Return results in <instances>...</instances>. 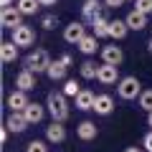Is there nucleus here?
I'll return each instance as SVG.
<instances>
[{"mask_svg": "<svg viewBox=\"0 0 152 152\" xmlns=\"http://www.w3.org/2000/svg\"><path fill=\"white\" fill-rule=\"evenodd\" d=\"M46 109L53 117V122H66L69 119V102H66L64 91H51L46 96Z\"/></svg>", "mask_w": 152, "mask_h": 152, "instance_id": "1", "label": "nucleus"}, {"mask_svg": "<svg viewBox=\"0 0 152 152\" xmlns=\"http://www.w3.org/2000/svg\"><path fill=\"white\" fill-rule=\"evenodd\" d=\"M48 66H51V56H48V51H43V48L31 51V53L23 58V69H31L33 74H46Z\"/></svg>", "mask_w": 152, "mask_h": 152, "instance_id": "2", "label": "nucleus"}, {"mask_svg": "<svg viewBox=\"0 0 152 152\" xmlns=\"http://www.w3.org/2000/svg\"><path fill=\"white\" fill-rule=\"evenodd\" d=\"M117 94H119V99H124V102L140 99V94H142L140 79H137V76H124V79H119V84H117Z\"/></svg>", "mask_w": 152, "mask_h": 152, "instance_id": "3", "label": "nucleus"}, {"mask_svg": "<svg viewBox=\"0 0 152 152\" xmlns=\"http://www.w3.org/2000/svg\"><path fill=\"white\" fill-rule=\"evenodd\" d=\"M96 81H102L104 86H112V84H119V66H112V64H104L99 66V74H96Z\"/></svg>", "mask_w": 152, "mask_h": 152, "instance_id": "4", "label": "nucleus"}, {"mask_svg": "<svg viewBox=\"0 0 152 152\" xmlns=\"http://www.w3.org/2000/svg\"><path fill=\"white\" fill-rule=\"evenodd\" d=\"M0 23H3V28H8V31H13V28L23 26V13L18 10V8H3V13H0Z\"/></svg>", "mask_w": 152, "mask_h": 152, "instance_id": "5", "label": "nucleus"}, {"mask_svg": "<svg viewBox=\"0 0 152 152\" xmlns=\"http://www.w3.org/2000/svg\"><path fill=\"white\" fill-rule=\"evenodd\" d=\"M84 36H86V26H84L81 20H74V23H69V26L64 28V41H66V43H74L76 46Z\"/></svg>", "mask_w": 152, "mask_h": 152, "instance_id": "6", "label": "nucleus"}, {"mask_svg": "<svg viewBox=\"0 0 152 152\" xmlns=\"http://www.w3.org/2000/svg\"><path fill=\"white\" fill-rule=\"evenodd\" d=\"M13 36H10V41H15L18 46H33V41H36V33H33V28L31 26H18V28H13Z\"/></svg>", "mask_w": 152, "mask_h": 152, "instance_id": "7", "label": "nucleus"}, {"mask_svg": "<svg viewBox=\"0 0 152 152\" xmlns=\"http://www.w3.org/2000/svg\"><path fill=\"white\" fill-rule=\"evenodd\" d=\"M5 127L10 132H15V134H20V132L28 129V119H26V114L23 112H10V117L5 119Z\"/></svg>", "mask_w": 152, "mask_h": 152, "instance_id": "8", "label": "nucleus"}, {"mask_svg": "<svg viewBox=\"0 0 152 152\" xmlns=\"http://www.w3.org/2000/svg\"><path fill=\"white\" fill-rule=\"evenodd\" d=\"M28 104H31V99H28V91H20V89H15V91L8 96V107H10V112H23Z\"/></svg>", "mask_w": 152, "mask_h": 152, "instance_id": "9", "label": "nucleus"}, {"mask_svg": "<svg viewBox=\"0 0 152 152\" xmlns=\"http://www.w3.org/2000/svg\"><path fill=\"white\" fill-rule=\"evenodd\" d=\"M15 86L20 89V91H31V89H36V74H33L31 69L18 71V76H15Z\"/></svg>", "mask_w": 152, "mask_h": 152, "instance_id": "10", "label": "nucleus"}, {"mask_svg": "<svg viewBox=\"0 0 152 152\" xmlns=\"http://www.w3.org/2000/svg\"><path fill=\"white\" fill-rule=\"evenodd\" d=\"M102 61L104 64H112V66H119L124 61V53H122L119 46H104L102 48Z\"/></svg>", "mask_w": 152, "mask_h": 152, "instance_id": "11", "label": "nucleus"}, {"mask_svg": "<svg viewBox=\"0 0 152 152\" xmlns=\"http://www.w3.org/2000/svg\"><path fill=\"white\" fill-rule=\"evenodd\" d=\"M76 102V109H81V112H89V109H94V102H96V94L89 91V89H81V91L74 96Z\"/></svg>", "mask_w": 152, "mask_h": 152, "instance_id": "12", "label": "nucleus"}, {"mask_svg": "<svg viewBox=\"0 0 152 152\" xmlns=\"http://www.w3.org/2000/svg\"><path fill=\"white\" fill-rule=\"evenodd\" d=\"M94 112L102 114V117H109L114 112V99L109 94H96V102H94Z\"/></svg>", "mask_w": 152, "mask_h": 152, "instance_id": "13", "label": "nucleus"}, {"mask_svg": "<svg viewBox=\"0 0 152 152\" xmlns=\"http://www.w3.org/2000/svg\"><path fill=\"white\" fill-rule=\"evenodd\" d=\"M23 114H26L28 124H38V122L43 119V114H46V107H43V104H38V102H31L26 109H23Z\"/></svg>", "mask_w": 152, "mask_h": 152, "instance_id": "14", "label": "nucleus"}, {"mask_svg": "<svg viewBox=\"0 0 152 152\" xmlns=\"http://www.w3.org/2000/svg\"><path fill=\"white\" fill-rule=\"evenodd\" d=\"M46 140L53 142V145L64 142V140H66V127H64V122H53V124L46 127Z\"/></svg>", "mask_w": 152, "mask_h": 152, "instance_id": "15", "label": "nucleus"}, {"mask_svg": "<svg viewBox=\"0 0 152 152\" xmlns=\"http://www.w3.org/2000/svg\"><path fill=\"white\" fill-rule=\"evenodd\" d=\"M18 48L20 46L15 41H3V46H0V58H3V64H13L18 58Z\"/></svg>", "mask_w": 152, "mask_h": 152, "instance_id": "16", "label": "nucleus"}, {"mask_svg": "<svg viewBox=\"0 0 152 152\" xmlns=\"http://www.w3.org/2000/svg\"><path fill=\"white\" fill-rule=\"evenodd\" d=\"M127 33H129V26H127V20H119V18L109 20V38H114V41H122Z\"/></svg>", "mask_w": 152, "mask_h": 152, "instance_id": "17", "label": "nucleus"}, {"mask_svg": "<svg viewBox=\"0 0 152 152\" xmlns=\"http://www.w3.org/2000/svg\"><path fill=\"white\" fill-rule=\"evenodd\" d=\"M102 5H104V3H99V0H84V5H81L84 20H94V18H99V15H102Z\"/></svg>", "mask_w": 152, "mask_h": 152, "instance_id": "18", "label": "nucleus"}, {"mask_svg": "<svg viewBox=\"0 0 152 152\" xmlns=\"http://www.w3.org/2000/svg\"><path fill=\"white\" fill-rule=\"evenodd\" d=\"M96 134H99V129H96V124H94V122H81V124L76 127V137H79V140H84V142L96 140Z\"/></svg>", "mask_w": 152, "mask_h": 152, "instance_id": "19", "label": "nucleus"}, {"mask_svg": "<svg viewBox=\"0 0 152 152\" xmlns=\"http://www.w3.org/2000/svg\"><path fill=\"white\" fill-rule=\"evenodd\" d=\"M76 46H79V51H81L84 56H94V53H96V48H99V38L91 33V36H84Z\"/></svg>", "mask_w": 152, "mask_h": 152, "instance_id": "20", "label": "nucleus"}, {"mask_svg": "<svg viewBox=\"0 0 152 152\" xmlns=\"http://www.w3.org/2000/svg\"><path fill=\"white\" fill-rule=\"evenodd\" d=\"M124 20H127V26H129V31H145L147 28V15L140 13V10H132Z\"/></svg>", "mask_w": 152, "mask_h": 152, "instance_id": "21", "label": "nucleus"}, {"mask_svg": "<svg viewBox=\"0 0 152 152\" xmlns=\"http://www.w3.org/2000/svg\"><path fill=\"white\" fill-rule=\"evenodd\" d=\"M46 76H48L51 81H64L66 79V66L61 64V61H51L48 71H46Z\"/></svg>", "mask_w": 152, "mask_h": 152, "instance_id": "22", "label": "nucleus"}, {"mask_svg": "<svg viewBox=\"0 0 152 152\" xmlns=\"http://www.w3.org/2000/svg\"><path fill=\"white\" fill-rule=\"evenodd\" d=\"M91 28H94V36H96V38H109V20H107L104 15L94 18V20H91Z\"/></svg>", "mask_w": 152, "mask_h": 152, "instance_id": "23", "label": "nucleus"}, {"mask_svg": "<svg viewBox=\"0 0 152 152\" xmlns=\"http://www.w3.org/2000/svg\"><path fill=\"white\" fill-rule=\"evenodd\" d=\"M15 8L23 13V15H36L38 8H41V0H18Z\"/></svg>", "mask_w": 152, "mask_h": 152, "instance_id": "24", "label": "nucleus"}, {"mask_svg": "<svg viewBox=\"0 0 152 152\" xmlns=\"http://www.w3.org/2000/svg\"><path fill=\"white\" fill-rule=\"evenodd\" d=\"M79 74H81V79H86V81H94L99 74V66L94 64V61H84L81 66H79Z\"/></svg>", "mask_w": 152, "mask_h": 152, "instance_id": "25", "label": "nucleus"}, {"mask_svg": "<svg viewBox=\"0 0 152 152\" xmlns=\"http://www.w3.org/2000/svg\"><path fill=\"white\" fill-rule=\"evenodd\" d=\"M61 91H64L66 96H71V99H74L76 94L81 91V86H79V81H76V79H64V89H61Z\"/></svg>", "mask_w": 152, "mask_h": 152, "instance_id": "26", "label": "nucleus"}, {"mask_svg": "<svg viewBox=\"0 0 152 152\" xmlns=\"http://www.w3.org/2000/svg\"><path fill=\"white\" fill-rule=\"evenodd\" d=\"M140 109H145V112H152V89H142L140 94Z\"/></svg>", "mask_w": 152, "mask_h": 152, "instance_id": "27", "label": "nucleus"}, {"mask_svg": "<svg viewBox=\"0 0 152 152\" xmlns=\"http://www.w3.org/2000/svg\"><path fill=\"white\" fill-rule=\"evenodd\" d=\"M26 152H48V145L43 140H33V142H28Z\"/></svg>", "mask_w": 152, "mask_h": 152, "instance_id": "28", "label": "nucleus"}, {"mask_svg": "<svg viewBox=\"0 0 152 152\" xmlns=\"http://www.w3.org/2000/svg\"><path fill=\"white\" fill-rule=\"evenodd\" d=\"M134 10L150 15V13H152V0H134Z\"/></svg>", "mask_w": 152, "mask_h": 152, "instance_id": "29", "label": "nucleus"}, {"mask_svg": "<svg viewBox=\"0 0 152 152\" xmlns=\"http://www.w3.org/2000/svg\"><path fill=\"white\" fill-rule=\"evenodd\" d=\"M41 26H43L46 31H53V28L58 26V18H56V15H43V18H41Z\"/></svg>", "mask_w": 152, "mask_h": 152, "instance_id": "30", "label": "nucleus"}, {"mask_svg": "<svg viewBox=\"0 0 152 152\" xmlns=\"http://www.w3.org/2000/svg\"><path fill=\"white\" fill-rule=\"evenodd\" d=\"M142 147H145L147 152H152V132H147V134H145V140H142Z\"/></svg>", "mask_w": 152, "mask_h": 152, "instance_id": "31", "label": "nucleus"}, {"mask_svg": "<svg viewBox=\"0 0 152 152\" xmlns=\"http://www.w3.org/2000/svg\"><path fill=\"white\" fill-rule=\"evenodd\" d=\"M122 3L127 0H104V8H122Z\"/></svg>", "mask_w": 152, "mask_h": 152, "instance_id": "32", "label": "nucleus"}, {"mask_svg": "<svg viewBox=\"0 0 152 152\" xmlns=\"http://www.w3.org/2000/svg\"><path fill=\"white\" fill-rule=\"evenodd\" d=\"M58 61H61V64H64V66H66V69H69V66H71V64H74V56H71V53H64V56H61V58H58Z\"/></svg>", "mask_w": 152, "mask_h": 152, "instance_id": "33", "label": "nucleus"}, {"mask_svg": "<svg viewBox=\"0 0 152 152\" xmlns=\"http://www.w3.org/2000/svg\"><path fill=\"white\" fill-rule=\"evenodd\" d=\"M8 134H10V129H8V127H3V129H0V142H3V145L8 142Z\"/></svg>", "mask_w": 152, "mask_h": 152, "instance_id": "34", "label": "nucleus"}, {"mask_svg": "<svg viewBox=\"0 0 152 152\" xmlns=\"http://www.w3.org/2000/svg\"><path fill=\"white\" fill-rule=\"evenodd\" d=\"M58 0H41V5H56Z\"/></svg>", "mask_w": 152, "mask_h": 152, "instance_id": "35", "label": "nucleus"}, {"mask_svg": "<svg viewBox=\"0 0 152 152\" xmlns=\"http://www.w3.org/2000/svg\"><path fill=\"white\" fill-rule=\"evenodd\" d=\"M0 5H3V8H10V5H13V0H0Z\"/></svg>", "mask_w": 152, "mask_h": 152, "instance_id": "36", "label": "nucleus"}, {"mask_svg": "<svg viewBox=\"0 0 152 152\" xmlns=\"http://www.w3.org/2000/svg\"><path fill=\"white\" fill-rule=\"evenodd\" d=\"M147 127L152 129V112H147Z\"/></svg>", "mask_w": 152, "mask_h": 152, "instance_id": "37", "label": "nucleus"}, {"mask_svg": "<svg viewBox=\"0 0 152 152\" xmlns=\"http://www.w3.org/2000/svg\"><path fill=\"white\" fill-rule=\"evenodd\" d=\"M124 152H142V150H140V147H127Z\"/></svg>", "mask_w": 152, "mask_h": 152, "instance_id": "38", "label": "nucleus"}, {"mask_svg": "<svg viewBox=\"0 0 152 152\" xmlns=\"http://www.w3.org/2000/svg\"><path fill=\"white\" fill-rule=\"evenodd\" d=\"M147 51H150V53H152V38H150V41H147Z\"/></svg>", "mask_w": 152, "mask_h": 152, "instance_id": "39", "label": "nucleus"}]
</instances>
